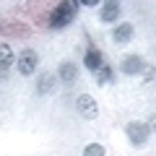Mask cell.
<instances>
[{"label": "cell", "instance_id": "obj_1", "mask_svg": "<svg viewBox=\"0 0 156 156\" xmlns=\"http://www.w3.org/2000/svg\"><path fill=\"white\" fill-rule=\"evenodd\" d=\"M78 5L81 3H60V5H55L50 11V18H47V26L50 29H62V26H68V23L76 18V11H78Z\"/></svg>", "mask_w": 156, "mask_h": 156}, {"label": "cell", "instance_id": "obj_2", "mask_svg": "<svg viewBox=\"0 0 156 156\" xmlns=\"http://www.w3.org/2000/svg\"><path fill=\"white\" fill-rule=\"evenodd\" d=\"M125 135L130 138L133 146H146L151 138V125L148 122H140V120H133V122L125 125Z\"/></svg>", "mask_w": 156, "mask_h": 156}, {"label": "cell", "instance_id": "obj_3", "mask_svg": "<svg viewBox=\"0 0 156 156\" xmlns=\"http://www.w3.org/2000/svg\"><path fill=\"white\" fill-rule=\"evenodd\" d=\"M37 65H39V57H37L34 50H23L21 55H18V60H16V68H18L21 76H31V73L37 70Z\"/></svg>", "mask_w": 156, "mask_h": 156}, {"label": "cell", "instance_id": "obj_4", "mask_svg": "<svg viewBox=\"0 0 156 156\" xmlns=\"http://www.w3.org/2000/svg\"><path fill=\"white\" fill-rule=\"evenodd\" d=\"M76 109L81 117H86V120H94V117H99V107H96V101L91 99L89 94H81L76 99Z\"/></svg>", "mask_w": 156, "mask_h": 156}, {"label": "cell", "instance_id": "obj_5", "mask_svg": "<svg viewBox=\"0 0 156 156\" xmlns=\"http://www.w3.org/2000/svg\"><path fill=\"white\" fill-rule=\"evenodd\" d=\"M120 68H122L125 76H138V73H143L148 65H146V60H143L140 55H128V57H122Z\"/></svg>", "mask_w": 156, "mask_h": 156}, {"label": "cell", "instance_id": "obj_6", "mask_svg": "<svg viewBox=\"0 0 156 156\" xmlns=\"http://www.w3.org/2000/svg\"><path fill=\"white\" fill-rule=\"evenodd\" d=\"M101 11H99V16H101V21L104 23H112V21H117L120 18V13H122V5L117 3V0H109V3H101Z\"/></svg>", "mask_w": 156, "mask_h": 156}, {"label": "cell", "instance_id": "obj_7", "mask_svg": "<svg viewBox=\"0 0 156 156\" xmlns=\"http://www.w3.org/2000/svg\"><path fill=\"white\" fill-rule=\"evenodd\" d=\"M133 23H117L115 29H112V42H115V44H128L130 39H133Z\"/></svg>", "mask_w": 156, "mask_h": 156}, {"label": "cell", "instance_id": "obj_8", "mask_svg": "<svg viewBox=\"0 0 156 156\" xmlns=\"http://www.w3.org/2000/svg\"><path fill=\"white\" fill-rule=\"evenodd\" d=\"M57 78H60L62 83H76V81H78V65L73 60L60 62V68H57Z\"/></svg>", "mask_w": 156, "mask_h": 156}, {"label": "cell", "instance_id": "obj_9", "mask_svg": "<svg viewBox=\"0 0 156 156\" xmlns=\"http://www.w3.org/2000/svg\"><path fill=\"white\" fill-rule=\"evenodd\" d=\"M83 65L89 68V70H94V73H96L101 65H104V52H99L94 44H91V47H89V52L83 55Z\"/></svg>", "mask_w": 156, "mask_h": 156}, {"label": "cell", "instance_id": "obj_10", "mask_svg": "<svg viewBox=\"0 0 156 156\" xmlns=\"http://www.w3.org/2000/svg\"><path fill=\"white\" fill-rule=\"evenodd\" d=\"M0 31L8 34V37H29V26L26 23H18V21H5V23H0Z\"/></svg>", "mask_w": 156, "mask_h": 156}, {"label": "cell", "instance_id": "obj_11", "mask_svg": "<svg viewBox=\"0 0 156 156\" xmlns=\"http://www.w3.org/2000/svg\"><path fill=\"white\" fill-rule=\"evenodd\" d=\"M55 86H57L55 73H42V76H39V81H37V91H39V94H52V91H55Z\"/></svg>", "mask_w": 156, "mask_h": 156}, {"label": "cell", "instance_id": "obj_12", "mask_svg": "<svg viewBox=\"0 0 156 156\" xmlns=\"http://www.w3.org/2000/svg\"><path fill=\"white\" fill-rule=\"evenodd\" d=\"M13 62V50L8 44H0V78H5V70Z\"/></svg>", "mask_w": 156, "mask_h": 156}, {"label": "cell", "instance_id": "obj_13", "mask_svg": "<svg viewBox=\"0 0 156 156\" xmlns=\"http://www.w3.org/2000/svg\"><path fill=\"white\" fill-rule=\"evenodd\" d=\"M112 81H115V76H112V68L104 62V65L96 70V83H99V86H107V83H112Z\"/></svg>", "mask_w": 156, "mask_h": 156}, {"label": "cell", "instance_id": "obj_14", "mask_svg": "<svg viewBox=\"0 0 156 156\" xmlns=\"http://www.w3.org/2000/svg\"><path fill=\"white\" fill-rule=\"evenodd\" d=\"M83 156H107V151H104L101 143H89L83 148Z\"/></svg>", "mask_w": 156, "mask_h": 156}, {"label": "cell", "instance_id": "obj_15", "mask_svg": "<svg viewBox=\"0 0 156 156\" xmlns=\"http://www.w3.org/2000/svg\"><path fill=\"white\" fill-rule=\"evenodd\" d=\"M143 76H146V81H154V68H146V70H143Z\"/></svg>", "mask_w": 156, "mask_h": 156}, {"label": "cell", "instance_id": "obj_16", "mask_svg": "<svg viewBox=\"0 0 156 156\" xmlns=\"http://www.w3.org/2000/svg\"><path fill=\"white\" fill-rule=\"evenodd\" d=\"M83 5H89V8H96V5H101L99 0H83Z\"/></svg>", "mask_w": 156, "mask_h": 156}]
</instances>
